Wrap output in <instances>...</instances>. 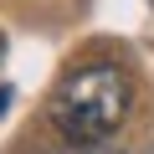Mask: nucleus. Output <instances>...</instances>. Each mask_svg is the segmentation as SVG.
Returning <instances> with one entry per match:
<instances>
[{
    "mask_svg": "<svg viewBox=\"0 0 154 154\" xmlns=\"http://www.w3.org/2000/svg\"><path fill=\"white\" fill-rule=\"evenodd\" d=\"M0 57H5V36H0Z\"/></svg>",
    "mask_w": 154,
    "mask_h": 154,
    "instance_id": "obj_4",
    "label": "nucleus"
},
{
    "mask_svg": "<svg viewBox=\"0 0 154 154\" xmlns=\"http://www.w3.org/2000/svg\"><path fill=\"white\" fill-rule=\"evenodd\" d=\"M11 108V88H0V113H5Z\"/></svg>",
    "mask_w": 154,
    "mask_h": 154,
    "instance_id": "obj_3",
    "label": "nucleus"
},
{
    "mask_svg": "<svg viewBox=\"0 0 154 154\" xmlns=\"http://www.w3.org/2000/svg\"><path fill=\"white\" fill-rule=\"evenodd\" d=\"M51 154H118V149H108L98 139V144H67V149H51Z\"/></svg>",
    "mask_w": 154,
    "mask_h": 154,
    "instance_id": "obj_2",
    "label": "nucleus"
},
{
    "mask_svg": "<svg viewBox=\"0 0 154 154\" xmlns=\"http://www.w3.org/2000/svg\"><path fill=\"white\" fill-rule=\"evenodd\" d=\"M128 103H134L128 72L113 62H88L62 77V88L51 98V123L72 144H98L128 118Z\"/></svg>",
    "mask_w": 154,
    "mask_h": 154,
    "instance_id": "obj_1",
    "label": "nucleus"
}]
</instances>
